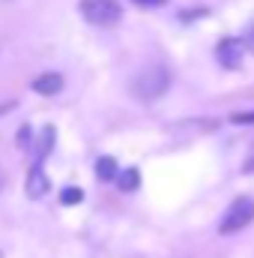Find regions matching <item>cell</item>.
Masks as SVG:
<instances>
[{
  "label": "cell",
  "instance_id": "5bb4252c",
  "mask_svg": "<svg viewBox=\"0 0 254 258\" xmlns=\"http://www.w3.org/2000/svg\"><path fill=\"white\" fill-rule=\"evenodd\" d=\"M245 48H251L254 51V27L248 30V36H245Z\"/></svg>",
  "mask_w": 254,
  "mask_h": 258
},
{
  "label": "cell",
  "instance_id": "3957f363",
  "mask_svg": "<svg viewBox=\"0 0 254 258\" xmlns=\"http://www.w3.org/2000/svg\"><path fill=\"white\" fill-rule=\"evenodd\" d=\"M78 9H81V15H84L90 24H96V27H111V24H117L120 15H123V9H120L117 0H81Z\"/></svg>",
  "mask_w": 254,
  "mask_h": 258
},
{
  "label": "cell",
  "instance_id": "8992f818",
  "mask_svg": "<svg viewBox=\"0 0 254 258\" xmlns=\"http://www.w3.org/2000/svg\"><path fill=\"white\" fill-rule=\"evenodd\" d=\"M45 192H48V177H45V171L36 165V168L30 171V177H27V195H30V198H42Z\"/></svg>",
  "mask_w": 254,
  "mask_h": 258
},
{
  "label": "cell",
  "instance_id": "30bf717a",
  "mask_svg": "<svg viewBox=\"0 0 254 258\" xmlns=\"http://www.w3.org/2000/svg\"><path fill=\"white\" fill-rule=\"evenodd\" d=\"M81 198H84V192H81L78 186H69V189H63V195H60V201H63V204H69V207H72V204H78Z\"/></svg>",
  "mask_w": 254,
  "mask_h": 258
},
{
  "label": "cell",
  "instance_id": "6da1fadb",
  "mask_svg": "<svg viewBox=\"0 0 254 258\" xmlns=\"http://www.w3.org/2000/svg\"><path fill=\"white\" fill-rule=\"evenodd\" d=\"M168 87H171V72H168L162 63L144 66V69L132 78V84H129L132 96H138L141 102H153V99L165 96Z\"/></svg>",
  "mask_w": 254,
  "mask_h": 258
},
{
  "label": "cell",
  "instance_id": "7c38bea8",
  "mask_svg": "<svg viewBox=\"0 0 254 258\" xmlns=\"http://www.w3.org/2000/svg\"><path fill=\"white\" fill-rule=\"evenodd\" d=\"M242 171L245 174H254V147H251V153L245 156V162H242Z\"/></svg>",
  "mask_w": 254,
  "mask_h": 258
},
{
  "label": "cell",
  "instance_id": "277c9868",
  "mask_svg": "<svg viewBox=\"0 0 254 258\" xmlns=\"http://www.w3.org/2000/svg\"><path fill=\"white\" fill-rule=\"evenodd\" d=\"M215 57L224 69H239L242 60H245V42L236 39V36H227L215 45Z\"/></svg>",
  "mask_w": 254,
  "mask_h": 258
},
{
  "label": "cell",
  "instance_id": "5b68a950",
  "mask_svg": "<svg viewBox=\"0 0 254 258\" xmlns=\"http://www.w3.org/2000/svg\"><path fill=\"white\" fill-rule=\"evenodd\" d=\"M33 90L42 93V96H54V93L63 90V75H57V72H45V75H39V78L33 81Z\"/></svg>",
  "mask_w": 254,
  "mask_h": 258
},
{
  "label": "cell",
  "instance_id": "52a82bcc",
  "mask_svg": "<svg viewBox=\"0 0 254 258\" xmlns=\"http://www.w3.org/2000/svg\"><path fill=\"white\" fill-rule=\"evenodd\" d=\"M96 177L99 180H117L120 177V168H117V159H111V156H102L99 162H96Z\"/></svg>",
  "mask_w": 254,
  "mask_h": 258
},
{
  "label": "cell",
  "instance_id": "9c48e42d",
  "mask_svg": "<svg viewBox=\"0 0 254 258\" xmlns=\"http://www.w3.org/2000/svg\"><path fill=\"white\" fill-rule=\"evenodd\" d=\"M117 183H120V189H123V192L138 189V183H141V174H138V168H129V171H123V174L117 177Z\"/></svg>",
  "mask_w": 254,
  "mask_h": 258
},
{
  "label": "cell",
  "instance_id": "4fadbf2b",
  "mask_svg": "<svg viewBox=\"0 0 254 258\" xmlns=\"http://www.w3.org/2000/svg\"><path fill=\"white\" fill-rule=\"evenodd\" d=\"M135 3H138V6H147V9H150V6H162V3H168V0H135Z\"/></svg>",
  "mask_w": 254,
  "mask_h": 258
},
{
  "label": "cell",
  "instance_id": "8fae6325",
  "mask_svg": "<svg viewBox=\"0 0 254 258\" xmlns=\"http://www.w3.org/2000/svg\"><path fill=\"white\" fill-rule=\"evenodd\" d=\"M233 123H254V111H239V114H230Z\"/></svg>",
  "mask_w": 254,
  "mask_h": 258
},
{
  "label": "cell",
  "instance_id": "ba28073f",
  "mask_svg": "<svg viewBox=\"0 0 254 258\" xmlns=\"http://www.w3.org/2000/svg\"><path fill=\"white\" fill-rule=\"evenodd\" d=\"M51 147H54V126H42L39 135H36V147H33V150H36L39 159H45Z\"/></svg>",
  "mask_w": 254,
  "mask_h": 258
},
{
  "label": "cell",
  "instance_id": "9a60e30c",
  "mask_svg": "<svg viewBox=\"0 0 254 258\" xmlns=\"http://www.w3.org/2000/svg\"><path fill=\"white\" fill-rule=\"evenodd\" d=\"M0 258H3V255H0Z\"/></svg>",
  "mask_w": 254,
  "mask_h": 258
},
{
  "label": "cell",
  "instance_id": "7a4b0ae2",
  "mask_svg": "<svg viewBox=\"0 0 254 258\" xmlns=\"http://www.w3.org/2000/svg\"><path fill=\"white\" fill-rule=\"evenodd\" d=\"M251 222H254V198L242 195V198H233V201H230L227 213L221 216L218 231H221V234H233V231H242V228L251 225Z\"/></svg>",
  "mask_w": 254,
  "mask_h": 258
}]
</instances>
